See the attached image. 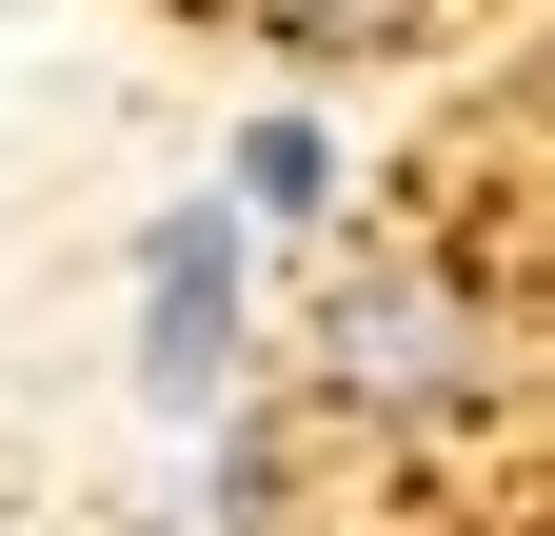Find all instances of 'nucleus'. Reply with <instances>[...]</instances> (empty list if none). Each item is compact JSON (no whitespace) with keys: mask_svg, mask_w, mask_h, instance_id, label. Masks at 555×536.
<instances>
[{"mask_svg":"<svg viewBox=\"0 0 555 536\" xmlns=\"http://www.w3.org/2000/svg\"><path fill=\"white\" fill-rule=\"evenodd\" d=\"M318 378L358 397V418H437V397H476V298L416 279V258H358L318 318Z\"/></svg>","mask_w":555,"mask_h":536,"instance_id":"nucleus-1","label":"nucleus"},{"mask_svg":"<svg viewBox=\"0 0 555 536\" xmlns=\"http://www.w3.org/2000/svg\"><path fill=\"white\" fill-rule=\"evenodd\" d=\"M238 21L298 60H397V40H437V0H238Z\"/></svg>","mask_w":555,"mask_h":536,"instance_id":"nucleus-3","label":"nucleus"},{"mask_svg":"<svg viewBox=\"0 0 555 536\" xmlns=\"http://www.w3.org/2000/svg\"><path fill=\"white\" fill-rule=\"evenodd\" d=\"M139 397H159V418H219L238 397V219L219 199L139 239Z\"/></svg>","mask_w":555,"mask_h":536,"instance_id":"nucleus-2","label":"nucleus"},{"mask_svg":"<svg viewBox=\"0 0 555 536\" xmlns=\"http://www.w3.org/2000/svg\"><path fill=\"white\" fill-rule=\"evenodd\" d=\"M318 199H337L318 119H258V140H238V219H318Z\"/></svg>","mask_w":555,"mask_h":536,"instance_id":"nucleus-4","label":"nucleus"}]
</instances>
